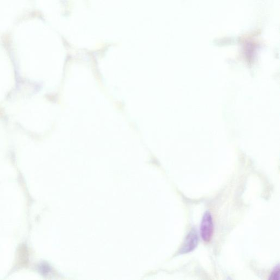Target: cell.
Masks as SVG:
<instances>
[{
	"instance_id": "2",
	"label": "cell",
	"mask_w": 280,
	"mask_h": 280,
	"mask_svg": "<svg viewBox=\"0 0 280 280\" xmlns=\"http://www.w3.org/2000/svg\"><path fill=\"white\" fill-rule=\"evenodd\" d=\"M198 241L199 237L196 229H192L185 236L184 241L179 250L178 254L182 255L191 253L197 247Z\"/></svg>"
},
{
	"instance_id": "3",
	"label": "cell",
	"mask_w": 280,
	"mask_h": 280,
	"mask_svg": "<svg viewBox=\"0 0 280 280\" xmlns=\"http://www.w3.org/2000/svg\"><path fill=\"white\" fill-rule=\"evenodd\" d=\"M279 278V268L278 265L273 271H272L271 275H270L269 279L272 280H278Z\"/></svg>"
},
{
	"instance_id": "1",
	"label": "cell",
	"mask_w": 280,
	"mask_h": 280,
	"mask_svg": "<svg viewBox=\"0 0 280 280\" xmlns=\"http://www.w3.org/2000/svg\"><path fill=\"white\" fill-rule=\"evenodd\" d=\"M214 226L212 215L209 211H206L201 223V236L205 242H209L212 238Z\"/></svg>"
}]
</instances>
